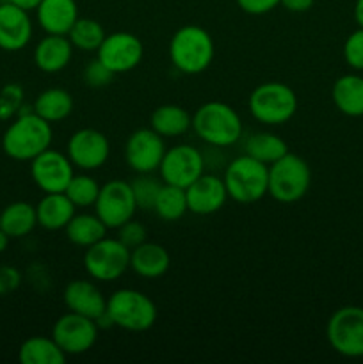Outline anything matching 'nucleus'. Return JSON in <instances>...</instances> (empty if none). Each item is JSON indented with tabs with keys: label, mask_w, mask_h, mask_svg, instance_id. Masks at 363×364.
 <instances>
[{
	"label": "nucleus",
	"mask_w": 363,
	"mask_h": 364,
	"mask_svg": "<svg viewBox=\"0 0 363 364\" xmlns=\"http://www.w3.org/2000/svg\"><path fill=\"white\" fill-rule=\"evenodd\" d=\"M52 124L39 117L32 107H21L20 114L2 135V149L9 159L31 162L52 146Z\"/></svg>",
	"instance_id": "obj_1"
},
{
	"label": "nucleus",
	"mask_w": 363,
	"mask_h": 364,
	"mask_svg": "<svg viewBox=\"0 0 363 364\" xmlns=\"http://www.w3.org/2000/svg\"><path fill=\"white\" fill-rule=\"evenodd\" d=\"M167 53L180 73L199 75L212 66L216 45L206 28L189 23L171 36Z\"/></svg>",
	"instance_id": "obj_2"
},
{
	"label": "nucleus",
	"mask_w": 363,
	"mask_h": 364,
	"mask_svg": "<svg viewBox=\"0 0 363 364\" xmlns=\"http://www.w3.org/2000/svg\"><path fill=\"white\" fill-rule=\"evenodd\" d=\"M192 130L212 148H230L242 137V119L237 110L224 102H205L192 114Z\"/></svg>",
	"instance_id": "obj_3"
},
{
	"label": "nucleus",
	"mask_w": 363,
	"mask_h": 364,
	"mask_svg": "<svg viewBox=\"0 0 363 364\" xmlns=\"http://www.w3.org/2000/svg\"><path fill=\"white\" fill-rule=\"evenodd\" d=\"M298 95L290 85L278 80L256 85L248 98V109L253 119L265 127H280L288 123L298 112Z\"/></svg>",
	"instance_id": "obj_4"
},
{
	"label": "nucleus",
	"mask_w": 363,
	"mask_h": 364,
	"mask_svg": "<svg viewBox=\"0 0 363 364\" xmlns=\"http://www.w3.org/2000/svg\"><path fill=\"white\" fill-rule=\"evenodd\" d=\"M223 181L228 198L241 205H251L267 196L269 166L244 153L228 164L224 169Z\"/></svg>",
	"instance_id": "obj_5"
},
{
	"label": "nucleus",
	"mask_w": 363,
	"mask_h": 364,
	"mask_svg": "<svg viewBox=\"0 0 363 364\" xmlns=\"http://www.w3.org/2000/svg\"><path fill=\"white\" fill-rule=\"evenodd\" d=\"M107 315L114 327L128 333H144L157 322V306L152 299L134 288H120L107 299Z\"/></svg>",
	"instance_id": "obj_6"
},
{
	"label": "nucleus",
	"mask_w": 363,
	"mask_h": 364,
	"mask_svg": "<svg viewBox=\"0 0 363 364\" xmlns=\"http://www.w3.org/2000/svg\"><path fill=\"white\" fill-rule=\"evenodd\" d=\"M312 187V169L302 156L288 151L269 166V191L267 194L278 203L290 205L308 194Z\"/></svg>",
	"instance_id": "obj_7"
},
{
	"label": "nucleus",
	"mask_w": 363,
	"mask_h": 364,
	"mask_svg": "<svg viewBox=\"0 0 363 364\" xmlns=\"http://www.w3.org/2000/svg\"><path fill=\"white\" fill-rule=\"evenodd\" d=\"M84 269L100 283L121 279L130 269V249L120 238H102L85 249Z\"/></svg>",
	"instance_id": "obj_8"
},
{
	"label": "nucleus",
	"mask_w": 363,
	"mask_h": 364,
	"mask_svg": "<svg viewBox=\"0 0 363 364\" xmlns=\"http://www.w3.org/2000/svg\"><path fill=\"white\" fill-rule=\"evenodd\" d=\"M326 338L331 348L342 358H363V308H338L327 320Z\"/></svg>",
	"instance_id": "obj_9"
},
{
	"label": "nucleus",
	"mask_w": 363,
	"mask_h": 364,
	"mask_svg": "<svg viewBox=\"0 0 363 364\" xmlns=\"http://www.w3.org/2000/svg\"><path fill=\"white\" fill-rule=\"evenodd\" d=\"M135 212H137V203L128 181L110 180L100 187L95 213L102 219L107 230H117L125 223L134 219Z\"/></svg>",
	"instance_id": "obj_10"
},
{
	"label": "nucleus",
	"mask_w": 363,
	"mask_h": 364,
	"mask_svg": "<svg viewBox=\"0 0 363 364\" xmlns=\"http://www.w3.org/2000/svg\"><path fill=\"white\" fill-rule=\"evenodd\" d=\"M205 173V156L192 144H177L166 149L159 174L164 183L187 188Z\"/></svg>",
	"instance_id": "obj_11"
},
{
	"label": "nucleus",
	"mask_w": 363,
	"mask_h": 364,
	"mask_svg": "<svg viewBox=\"0 0 363 364\" xmlns=\"http://www.w3.org/2000/svg\"><path fill=\"white\" fill-rule=\"evenodd\" d=\"M98 331L95 320L68 311L53 323L52 338L66 355H80L95 347L98 340Z\"/></svg>",
	"instance_id": "obj_12"
},
{
	"label": "nucleus",
	"mask_w": 363,
	"mask_h": 364,
	"mask_svg": "<svg viewBox=\"0 0 363 364\" xmlns=\"http://www.w3.org/2000/svg\"><path fill=\"white\" fill-rule=\"evenodd\" d=\"M164 153H166V142L162 135L157 134L153 128H139L132 132L123 149L125 162L137 174L159 171Z\"/></svg>",
	"instance_id": "obj_13"
},
{
	"label": "nucleus",
	"mask_w": 363,
	"mask_h": 364,
	"mask_svg": "<svg viewBox=\"0 0 363 364\" xmlns=\"http://www.w3.org/2000/svg\"><path fill=\"white\" fill-rule=\"evenodd\" d=\"M96 57L114 75L128 73L141 64L144 57V45L132 32H112L105 36L100 48L96 50Z\"/></svg>",
	"instance_id": "obj_14"
},
{
	"label": "nucleus",
	"mask_w": 363,
	"mask_h": 364,
	"mask_svg": "<svg viewBox=\"0 0 363 364\" xmlns=\"http://www.w3.org/2000/svg\"><path fill=\"white\" fill-rule=\"evenodd\" d=\"M66 155L77 169L96 171L109 160L110 142L107 135L96 128H80L68 139Z\"/></svg>",
	"instance_id": "obj_15"
},
{
	"label": "nucleus",
	"mask_w": 363,
	"mask_h": 364,
	"mask_svg": "<svg viewBox=\"0 0 363 364\" xmlns=\"http://www.w3.org/2000/svg\"><path fill=\"white\" fill-rule=\"evenodd\" d=\"M75 176V166L66 153L48 148L31 160V178L45 194L64 192Z\"/></svg>",
	"instance_id": "obj_16"
},
{
	"label": "nucleus",
	"mask_w": 363,
	"mask_h": 364,
	"mask_svg": "<svg viewBox=\"0 0 363 364\" xmlns=\"http://www.w3.org/2000/svg\"><path fill=\"white\" fill-rule=\"evenodd\" d=\"M189 212L196 215H212L224 208L228 201V192L223 178L216 174L203 173L194 183L185 188Z\"/></svg>",
	"instance_id": "obj_17"
},
{
	"label": "nucleus",
	"mask_w": 363,
	"mask_h": 364,
	"mask_svg": "<svg viewBox=\"0 0 363 364\" xmlns=\"http://www.w3.org/2000/svg\"><path fill=\"white\" fill-rule=\"evenodd\" d=\"M34 27L28 11L11 2L0 4V50L20 52L31 43Z\"/></svg>",
	"instance_id": "obj_18"
},
{
	"label": "nucleus",
	"mask_w": 363,
	"mask_h": 364,
	"mask_svg": "<svg viewBox=\"0 0 363 364\" xmlns=\"http://www.w3.org/2000/svg\"><path fill=\"white\" fill-rule=\"evenodd\" d=\"M63 301L68 311L84 315L95 322L107 311V299L103 297L102 290L88 279L70 281L64 288Z\"/></svg>",
	"instance_id": "obj_19"
},
{
	"label": "nucleus",
	"mask_w": 363,
	"mask_h": 364,
	"mask_svg": "<svg viewBox=\"0 0 363 364\" xmlns=\"http://www.w3.org/2000/svg\"><path fill=\"white\" fill-rule=\"evenodd\" d=\"M75 46L68 36L46 34L34 48V64L43 73H59L73 59Z\"/></svg>",
	"instance_id": "obj_20"
},
{
	"label": "nucleus",
	"mask_w": 363,
	"mask_h": 364,
	"mask_svg": "<svg viewBox=\"0 0 363 364\" xmlns=\"http://www.w3.org/2000/svg\"><path fill=\"white\" fill-rule=\"evenodd\" d=\"M38 23L46 34L68 36L78 20L77 0H41L36 9Z\"/></svg>",
	"instance_id": "obj_21"
},
{
	"label": "nucleus",
	"mask_w": 363,
	"mask_h": 364,
	"mask_svg": "<svg viewBox=\"0 0 363 364\" xmlns=\"http://www.w3.org/2000/svg\"><path fill=\"white\" fill-rule=\"evenodd\" d=\"M169 267L171 256L164 245L146 240L130 249V269L142 279H159Z\"/></svg>",
	"instance_id": "obj_22"
},
{
	"label": "nucleus",
	"mask_w": 363,
	"mask_h": 364,
	"mask_svg": "<svg viewBox=\"0 0 363 364\" xmlns=\"http://www.w3.org/2000/svg\"><path fill=\"white\" fill-rule=\"evenodd\" d=\"M75 212H77V208L64 192L45 194L36 205L38 226H41L46 231L64 230L71 217L75 215Z\"/></svg>",
	"instance_id": "obj_23"
},
{
	"label": "nucleus",
	"mask_w": 363,
	"mask_h": 364,
	"mask_svg": "<svg viewBox=\"0 0 363 364\" xmlns=\"http://www.w3.org/2000/svg\"><path fill=\"white\" fill-rule=\"evenodd\" d=\"M331 100L338 112L347 117L363 116V77L347 73L338 77L331 87Z\"/></svg>",
	"instance_id": "obj_24"
},
{
	"label": "nucleus",
	"mask_w": 363,
	"mask_h": 364,
	"mask_svg": "<svg viewBox=\"0 0 363 364\" xmlns=\"http://www.w3.org/2000/svg\"><path fill=\"white\" fill-rule=\"evenodd\" d=\"M73 109V96L70 95V91H66L63 87L45 89V91L39 92L38 98L32 103V110L39 117L48 121L50 124L59 123V121H64L66 117H70Z\"/></svg>",
	"instance_id": "obj_25"
},
{
	"label": "nucleus",
	"mask_w": 363,
	"mask_h": 364,
	"mask_svg": "<svg viewBox=\"0 0 363 364\" xmlns=\"http://www.w3.org/2000/svg\"><path fill=\"white\" fill-rule=\"evenodd\" d=\"M192 127V116L180 105L174 103H166V105L157 107L149 116V128L162 135L164 139L180 137L187 134L189 128Z\"/></svg>",
	"instance_id": "obj_26"
},
{
	"label": "nucleus",
	"mask_w": 363,
	"mask_h": 364,
	"mask_svg": "<svg viewBox=\"0 0 363 364\" xmlns=\"http://www.w3.org/2000/svg\"><path fill=\"white\" fill-rule=\"evenodd\" d=\"M38 226L36 206L27 201H14L0 212V228L11 238H23Z\"/></svg>",
	"instance_id": "obj_27"
},
{
	"label": "nucleus",
	"mask_w": 363,
	"mask_h": 364,
	"mask_svg": "<svg viewBox=\"0 0 363 364\" xmlns=\"http://www.w3.org/2000/svg\"><path fill=\"white\" fill-rule=\"evenodd\" d=\"M68 355L52 336H32L20 345L18 359L21 364H63Z\"/></svg>",
	"instance_id": "obj_28"
},
{
	"label": "nucleus",
	"mask_w": 363,
	"mask_h": 364,
	"mask_svg": "<svg viewBox=\"0 0 363 364\" xmlns=\"http://www.w3.org/2000/svg\"><path fill=\"white\" fill-rule=\"evenodd\" d=\"M64 231L71 244L85 249L107 237V226L96 213H75Z\"/></svg>",
	"instance_id": "obj_29"
},
{
	"label": "nucleus",
	"mask_w": 363,
	"mask_h": 364,
	"mask_svg": "<svg viewBox=\"0 0 363 364\" xmlns=\"http://www.w3.org/2000/svg\"><path fill=\"white\" fill-rule=\"evenodd\" d=\"M244 153L258 162L270 166L288 153V146L273 132H255L244 142Z\"/></svg>",
	"instance_id": "obj_30"
},
{
	"label": "nucleus",
	"mask_w": 363,
	"mask_h": 364,
	"mask_svg": "<svg viewBox=\"0 0 363 364\" xmlns=\"http://www.w3.org/2000/svg\"><path fill=\"white\" fill-rule=\"evenodd\" d=\"M153 212H155L160 219L166 220V223H174V220L182 219V217L189 212L185 188L177 187V185L164 183L159 196H157Z\"/></svg>",
	"instance_id": "obj_31"
},
{
	"label": "nucleus",
	"mask_w": 363,
	"mask_h": 364,
	"mask_svg": "<svg viewBox=\"0 0 363 364\" xmlns=\"http://www.w3.org/2000/svg\"><path fill=\"white\" fill-rule=\"evenodd\" d=\"M105 28L93 18H78L68 32L71 45L82 52H96L105 39Z\"/></svg>",
	"instance_id": "obj_32"
},
{
	"label": "nucleus",
	"mask_w": 363,
	"mask_h": 364,
	"mask_svg": "<svg viewBox=\"0 0 363 364\" xmlns=\"http://www.w3.org/2000/svg\"><path fill=\"white\" fill-rule=\"evenodd\" d=\"M98 181L95 180L89 174H75L71 178L70 185L66 187L64 194L70 198V201L73 203L75 208H89V206H95L96 199H98L100 194Z\"/></svg>",
	"instance_id": "obj_33"
},
{
	"label": "nucleus",
	"mask_w": 363,
	"mask_h": 364,
	"mask_svg": "<svg viewBox=\"0 0 363 364\" xmlns=\"http://www.w3.org/2000/svg\"><path fill=\"white\" fill-rule=\"evenodd\" d=\"M162 185L164 181L160 178L153 176V173L137 174L134 181H130L132 192H134L135 203H137V210H144V212L153 210Z\"/></svg>",
	"instance_id": "obj_34"
},
{
	"label": "nucleus",
	"mask_w": 363,
	"mask_h": 364,
	"mask_svg": "<svg viewBox=\"0 0 363 364\" xmlns=\"http://www.w3.org/2000/svg\"><path fill=\"white\" fill-rule=\"evenodd\" d=\"M25 92L20 84H6L0 91V121H11L20 114Z\"/></svg>",
	"instance_id": "obj_35"
},
{
	"label": "nucleus",
	"mask_w": 363,
	"mask_h": 364,
	"mask_svg": "<svg viewBox=\"0 0 363 364\" xmlns=\"http://www.w3.org/2000/svg\"><path fill=\"white\" fill-rule=\"evenodd\" d=\"M82 77H84L85 85H89V87H93V89H100V87H105V85L112 84V80L116 75H114L112 71H110L109 68H107L105 64L98 59V57H96V59L89 60V63L85 64Z\"/></svg>",
	"instance_id": "obj_36"
},
{
	"label": "nucleus",
	"mask_w": 363,
	"mask_h": 364,
	"mask_svg": "<svg viewBox=\"0 0 363 364\" xmlns=\"http://www.w3.org/2000/svg\"><path fill=\"white\" fill-rule=\"evenodd\" d=\"M344 59L349 68L363 71V28L358 27L347 36L344 43Z\"/></svg>",
	"instance_id": "obj_37"
},
{
	"label": "nucleus",
	"mask_w": 363,
	"mask_h": 364,
	"mask_svg": "<svg viewBox=\"0 0 363 364\" xmlns=\"http://www.w3.org/2000/svg\"><path fill=\"white\" fill-rule=\"evenodd\" d=\"M117 238L127 245L128 249H134L137 245H141L142 242L148 240V231L137 220L130 219L128 223H125L123 226L117 228Z\"/></svg>",
	"instance_id": "obj_38"
},
{
	"label": "nucleus",
	"mask_w": 363,
	"mask_h": 364,
	"mask_svg": "<svg viewBox=\"0 0 363 364\" xmlns=\"http://www.w3.org/2000/svg\"><path fill=\"white\" fill-rule=\"evenodd\" d=\"M235 2H237L238 9L251 16H262L280 6V0H235Z\"/></svg>",
	"instance_id": "obj_39"
},
{
	"label": "nucleus",
	"mask_w": 363,
	"mask_h": 364,
	"mask_svg": "<svg viewBox=\"0 0 363 364\" xmlns=\"http://www.w3.org/2000/svg\"><path fill=\"white\" fill-rule=\"evenodd\" d=\"M21 284L20 270L11 265L0 267V295H9Z\"/></svg>",
	"instance_id": "obj_40"
},
{
	"label": "nucleus",
	"mask_w": 363,
	"mask_h": 364,
	"mask_svg": "<svg viewBox=\"0 0 363 364\" xmlns=\"http://www.w3.org/2000/svg\"><path fill=\"white\" fill-rule=\"evenodd\" d=\"M315 4V0H280V6H283L288 13H306Z\"/></svg>",
	"instance_id": "obj_41"
},
{
	"label": "nucleus",
	"mask_w": 363,
	"mask_h": 364,
	"mask_svg": "<svg viewBox=\"0 0 363 364\" xmlns=\"http://www.w3.org/2000/svg\"><path fill=\"white\" fill-rule=\"evenodd\" d=\"M7 2L14 4V6H18L20 9H25V11H36L38 9V6L41 4V0H7Z\"/></svg>",
	"instance_id": "obj_42"
},
{
	"label": "nucleus",
	"mask_w": 363,
	"mask_h": 364,
	"mask_svg": "<svg viewBox=\"0 0 363 364\" xmlns=\"http://www.w3.org/2000/svg\"><path fill=\"white\" fill-rule=\"evenodd\" d=\"M354 20L358 27L363 28V0H356L354 4Z\"/></svg>",
	"instance_id": "obj_43"
},
{
	"label": "nucleus",
	"mask_w": 363,
	"mask_h": 364,
	"mask_svg": "<svg viewBox=\"0 0 363 364\" xmlns=\"http://www.w3.org/2000/svg\"><path fill=\"white\" fill-rule=\"evenodd\" d=\"M9 242H11V237L2 230V228H0V252H4L7 247H9Z\"/></svg>",
	"instance_id": "obj_44"
}]
</instances>
